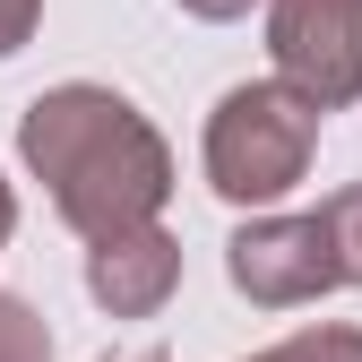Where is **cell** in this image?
<instances>
[{
    "mask_svg": "<svg viewBox=\"0 0 362 362\" xmlns=\"http://www.w3.org/2000/svg\"><path fill=\"white\" fill-rule=\"evenodd\" d=\"M181 9H190V18H207V26H224V18H242L250 0H181Z\"/></svg>",
    "mask_w": 362,
    "mask_h": 362,
    "instance_id": "cell-10",
    "label": "cell"
},
{
    "mask_svg": "<svg viewBox=\"0 0 362 362\" xmlns=\"http://www.w3.org/2000/svg\"><path fill=\"white\" fill-rule=\"evenodd\" d=\"M267 61L310 112H345L362 95V0H267Z\"/></svg>",
    "mask_w": 362,
    "mask_h": 362,
    "instance_id": "cell-3",
    "label": "cell"
},
{
    "mask_svg": "<svg viewBox=\"0 0 362 362\" xmlns=\"http://www.w3.org/2000/svg\"><path fill=\"white\" fill-rule=\"evenodd\" d=\"M0 362H52V337H43V320L26 302L0 293Z\"/></svg>",
    "mask_w": 362,
    "mask_h": 362,
    "instance_id": "cell-7",
    "label": "cell"
},
{
    "mask_svg": "<svg viewBox=\"0 0 362 362\" xmlns=\"http://www.w3.org/2000/svg\"><path fill=\"white\" fill-rule=\"evenodd\" d=\"M259 362H362V328H337V320H320V328H293L285 345H267Z\"/></svg>",
    "mask_w": 362,
    "mask_h": 362,
    "instance_id": "cell-6",
    "label": "cell"
},
{
    "mask_svg": "<svg viewBox=\"0 0 362 362\" xmlns=\"http://www.w3.org/2000/svg\"><path fill=\"white\" fill-rule=\"evenodd\" d=\"M129 362H164V354H156V345H147V354H129Z\"/></svg>",
    "mask_w": 362,
    "mask_h": 362,
    "instance_id": "cell-12",
    "label": "cell"
},
{
    "mask_svg": "<svg viewBox=\"0 0 362 362\" xmlns=\"http://www.w3.org/2000/svg\"><path fill=\"white\" fill-rule=\"evenodd\" d=\"M173 285H181V242L164 224H139V233L86 250V293H95L112 320H156L173 302Z\"/></svg>",
    "mask_w": 362,
    "mask_h": 362,
    "instance_id": "cell-5",
    "label": "cell"
},
{
    "mask_svg": "<svg viewBox=\"0 0 362 362\" xmlns=\"http://www.w3.org/2000/svg\"><path fill=\"white\" fill-rule=\"evenodd\" d=\"M328 233H337V259H345V285H362V190H337L328 207Z\"/></svg>",
    "mask_w": 362,
    "mask_h": 362,
    "instance_id": "cell-8",
    "label": "cell"
},
{
    "mask_svg": "<svg viewBox=\"0 0 362 362\" xmlns=\"http://www.w3.org/2000/svg\"><path fill=\"white\" fill-rule=\"evenodd\" d=\"M9 233H18V199H9V181H0V250H9Z\"/></svg>",
    "mask_w": 362,
    "mask_h": 362,
    "instance_id": "cell-11",
    "label": "cell"
},
{
    "mask_svg": "<svg viewBox=\"0 0 362 362\" xmlns=\"http://www.w3.org/2000/svg\"><path fill=\"white\" fill-rule=\"evenodd\" d=\"M18 147H26L35 181L52 190L61 224H78L86 242H121L139 224H156V207L173 190V156L147 129V112L112 86H86V78L26 104Z\"/></svg>",
    "mask_w": 362,
    "mask_h": 362,
    "instance_id": "cell-1",
    "label": "cell"
},
{
    "mask_svg": "<svg viewBox=\"0 0 362 362\" xmlns=\"http://www.w3.org/2000/svg\"><path fill=\"white\" fill-rule=\"evenodd\" d=\"M224 276H233L259 310H302L345 285V259H337V233L328 216H259L224 242Z\"/></svg>",
    "mask_w": 362,
    "mask_h": 362,
    "instance_id": "cell-4",
    "label": "cell"
},
{
    "mask_svg": "<svg viewBox=\"0 0 362 362\" xmlns=\"http://www.w3.org/2000/svg\"><path fill=\"white\" fill-rule=\"evenodd\" d=\"M35 9H43V0H0V61H9L18 43L35 35Z\"/></svg>",
    "mask_w": 362,
    "mask_h": 362,
    "instance_id": "cell-9",
    "label": "cell"
},
{
    "mask_svg": "<svg viewBox=\"0 0 362 362\" xmlns=\"http://www.w3.org/2000/svg\"><path fill=\"white\" fill-rule=\"evenodd\" d=\"M310 147H320V112H310L293 86L250 78L207 121V190L233 199V207H276L310 173Z\"/></svg>",
    "mask_w": 362,
    "mask_h": 362,
    "instance_id": "cell-2",
    "label": "cell"
}]
</instances>
